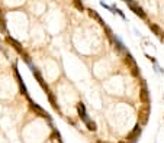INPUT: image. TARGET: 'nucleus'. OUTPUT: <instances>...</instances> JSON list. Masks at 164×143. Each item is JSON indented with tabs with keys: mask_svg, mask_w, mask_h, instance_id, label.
<instances>
[{
	"mask_svg": "<svg viewBox=\"0 0 164 143\" xmlns=\"http://www.w3.org/2000/svg\"><path fill=\"white\" fill-rule=\"evenodd\" d=\"M125 2H126V5H128L132 10H134V13H135V15H138V16H141V17H145V13L142 12V9H141V7H138V6L135 5L132 0H125Z\"/></svg>",
	"mask_w": 164,
	"mask_h": 143,
	"instance_id": "f257e3e1",
	"label": "nucleus"
},
{
	"mask_svg": "<svg viewBox=\"0 0 164 143\" xmlns=\"http://www.w3.org/2000/svg\"><path fill=\"white\" fill-rule=\"evenodd\" d=\"M77 110H78V116H80V119H82L84 123H87L90 119H89L87 113H86V107H84V104L83 103H78V105H77Z\"/></svg>",
	"mask_w": 164,
	"mask_h": 143,
	"instance_id": "f03ea898",
	"label": "nucleus"
},
{
	"mask_svg": "<svg viewBox=\"0 0 164 143\" xmlns=\"http://www.w3.org/2000/svg\"><path fill=\"white\" fill-rule=\"evenodd\" d=\"M139 134H141V127H139V124H138V126H135V129L129 133L128 139H131V140H137V138L139 136Z\"/></svg>",
	"mask_w": 164,
	"mask_h": 143,
	"instance_id": "7ed1b4c3",
	"label": "nucleus"
},
{
	"mask_svg": "<svg viewBox=\"0 0 164 143\" xmlns=\"http://www.w3.org/2000/svg\"><path fill=\"white\" fill-rule=\"evenodd\" d=\"M113 41H115V44L118 45V48H119L120 51H125V44L120 41V38L118 36V35H113Z\"/></svg>",
	"mask_w": 164,
	"mask_h": 143,
	"instance_id": "20e7f679",
	"label": "nucleus"
},
{
	"mask_svg": "<svg viewBox=\"0 0 164 143\" xmlns=\"http://www.w3.org/2000/svg\"><path fill=\"white\" fill-rule=\"evenodd\" d=\"M86 126H87V129L90 132H94V130H96V124H94V121H92V120H89L87 123H86Z\"/></svg>",
	"mask_w": 164,
	"mask_h": 143,
	"instance_id": "39448f33",
	"label": "nucleus"
},
{
	"mask_svg": "<svg viewBox=\"0 0 164 143\" xmlns=\"http://www.w3.org/2000/svg\"><path fill=\"white\" fill-rule=\"evenodd\" d=\"M141 98H142V101H148V94H147V90H145V88H144V90H142Z\"/></svg>",
	"mask_w": 164,
	"mask_h": 143,
	"instance_id": "423d86ee",
	"label": "nucleus"
},
{
	"mask_svg": "<svg viewBox=\"0 0 164 143\" xmlns=\"http://www.w3.org/2000/svg\"><path fill=\"white\" fill-rule=\"evenodd\" d=\"M100 6H103L105 9H108V10H110V12L113 10V9H112V6H109V5H106V3H105L103 0H100Z\"/></svg>",
	"mask_w": 164,
	"mask_h": 143,
	"instance_id": "0eeeda50",
	"label": "nucleus"
},
{
	"mask_svg": "<svg viewBox=\"0 0 164 143\" xmlns=\"http://www.w3.org/2000/svg\"><path fill=\"white\" fill-rule=\"evenodd\" d=\"M120 143H128V142H120Z\"/></svg>",
	"mask_w": 164,
	"mask_h": 143,
	"instance_id": "6e6552de",
	"label": "nucleus"
}]
</instances>
